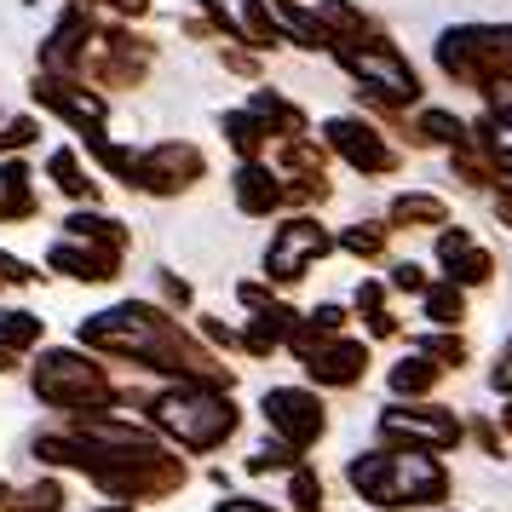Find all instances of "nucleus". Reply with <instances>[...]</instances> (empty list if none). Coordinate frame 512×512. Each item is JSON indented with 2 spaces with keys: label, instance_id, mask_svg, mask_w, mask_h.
<instances>
[{
  "label": "nucleus",
  "instance_id": "f03ea898",
  "mask_svg": "<svg viewBox=\"0 0 512 512\" xmlns=\"http://www.w3.org/2000/svg\"><path fill=\"white\" fill-rule=\"evenodd\" d=\"M156 420H162L185 449H219V443L236 432V409L225 403V397H213L202 380L156 397Z\"/></svg>",
  "mask_w": 512,
  "mask_h": 512
},
{
  "label": "nucleus",
  "instance_id": "9b49d317",
  "mask_svg": "<svg viewBox=\"0 0 512 512\" xmlns=\"http://www.w3.org/2000/svg\"><path fill=\"white\" fill-rule=\"evenodd\" d=\"M305 357H311V380H323V386H357L363 369H369V351L351 346V340H323Z\"/></svg>",
  "mask_w": 512,
  "mask_h": 512
},
{
  "label": "nucleus",
  "instance_id": "7ed1b4c3",
  "mask_svg": "<svg viewBox=\"0 0 512 512\" xmlns=\"http://www.w3.org/2000/svg\"><path fill=\"white\" fill-rule=\"evenodd\" d=\"M35 392L47 397V403H58V409H98L110 397V380L87 357L52 351V357H41V369H35Z\"/></svg>",
  "mask_w": 512,
  "mask_h": 512
},
{
  "label": "nucleus",
  "instance_id": "1a4fd4ad",
  "mask_svg": "<svg viewBox=\"0 0 512 512\" xmlns=\"http://www.w3.org/2000/svg\"><path fill=\"white\" fill-rule=\"evenodd\" d=\"M52 265H58V271H70V277H81V282H104V277H116L121 248H110V242H93V236H70V231H64V242L52 248Z\"/></svg>",
  "mask_w": 512,
  "mask_h": 512
},
{
  "label": "nucleus",
  "instance_id": "20e7f679",
  "mask_svg": "<svg viewBox=\"0 0 512 512\" xmlns=\"http://www.w3.org/2000/svg\"><path fill=\"white\" fill-rule=\"evenodd\" d=\"M190 179H202V156H196L190 144H156V150L133 156V167H127V185L162 190V196L185 190Z\"/></svg>",
  "mask_w": 512,
  "mask_h": 512
},
{
  "label": "nucleus",
  "instance_id": "4be33fe9",
  "mask_svg": "<svg viewBox=\"0 0 512 512\" xmlns=\"http://www.w3.org/2000/svg\"><path fill=\"white\" fill-rule=\"evenodd\" d=\"M420 139H432V144H461V121L455 116H420Z\"/></svg>",
  "mask_w": 512,
  "mask_h": 512
},
{
  "label": "nucleus",
  "instance_id": "b1692460",
  "mask_svg": "<svg viewBox=\"0 0 512 512\" xmlns=\"http://www.w3.org/2000/svg\"><path fill=\"white\" fill-rule=\"evenodd\" d=\"M340 248H351V254H380V248H386V225H369V231H346V236H340Z\"/></svg>",
  "mask_w": 512,
  "mask_h": 512
},
{
  "label": "nucleus",
  "instance_id": "5701e85b",
  "mask_svg": "<svg viewBox=\"0 0 512 512\" xmlns=\"http://www.w3.org/2000/svg\"><path fill=\"white\" fill-rule=\"evenodd\" d=\"M58 501H64V489L58 484H35L18 507H6V512H58Z\"/></svg>",
  "mask_w": 512,
  "mask_h": 512
},
{
  "label": "nucleus",
  "instance_id": "ddd939ff",
  "mask_svg": "<svg viewBox=\"0 0 512 512\" xmlns=\"http://www.w3.org/2000/svg\"><path fill=\"white\" fill-rule=\"evenodd\" d=\"M35 98H41V104H52L58 116H70L75 127H81V133H93L98 121H104V98H98V93H75V87L41 81V87H35Z\"/></svg>",
  "mask_w": 512,
  "mask_h": 512
},
{
  "label": "nucleus",
  "instance_id": "39448f33",
  "mask_svg": "<svg viewBox=\"0 0 512 512\" xmlns=\"http://www.w3.org/2000/svg\"><path fill=\"white\" fill-rule=\"evenodd\" d=\"M340 64H346L363 87H374V93H386L392 104H409L415 98V75H409V64L397 58V52H386L380 41L374 47H351V52H340Z\"/></svg>",
  "mask_w": 512,
  "mask_h": 512
},
{
  "label": "nucleus",
  "instance_id": "4468645a",
  "mask_svg": "<svg viewBox=\"0 0 512 512\" xmlns=\"http://www.w3.org/2000/svg\"><path fill=\"white\" fill-rule=\"evenodd\" d=\"M236 202H242V208L248 213H271L282 202V185H277V173H265V167H242V173H236Z\"/></svg>",
  "mask_w": 512,
  "mask_h": 512
},
{
  "label": "nucleus",
  "instance_id": "bb28decb",
  "mask_svg": "<svg viewBox=\"0 0 512 512\" xmlns=\"http://www.w3.org/2000/svg\"><path fill=\"white\" fill-rule=\"evenodd\" d=\"M489 98H495V110H501V116H512V81H501V87H489Z\"/></svg>",
  "mask_w": 512,
  "mask_h": 512
},
{
  "label": "nucleus",
  "instance_id": "aec40b11",
  "mask_svg": "<svg viewBox=\"0 0 512 512\" xmlns=\"http://www.w3.org/2000/svg\"><path fill=\"white\" fill-rule=\"evenodd\" d=\"M426 311H432L438 323H461V311H466L461 288H449V282H438V288H426Z\"/></svg>",
  "mask_w": 512,
  "mask_h": 512
},
{
  "label": "nucleus",
  "instance_id": "423d86ee",
  "mask_svg": "<svg viewBox=\"0 0 512 512\" xmlns=\"http://www.w3.org/2000/svg\"><path fill=\"white\" fill-rule=\"evenodd\" d=\"M328 248H334V236H328L317 219H294V225L277 236V248H271V259H265V271H271V282H300L305 265L323 259Z\"/></svg>",
  "mask_w": 512,
  "mask_h": 512
},
{
  "label": "nucleus",
  "instance_id": "0eeeda50",
  "mask_svg": "<svg viewBox=\"0 0 512 512\" xmlns=\"http://www.w3.org/2000/svg\"><path fill=\"white\" fill-rule=\"evenodd\" d=\"M265 415H271V426H277L294 449H311V443L323 438V426H328L323 403H317L311 392H294V386H277V392L265 397Z\"/></svg>",
  "mask_w": 512,
  "mask_h": 512
},
{
  "label": "nucleus",
  "instance_id": "f257e3e1",
  "mask_svg": "<svg viewBox=\"0 0 512 512\" xmlns=\"http://www.w3.org/2000/svg\"><path fill=\"white\" fill-rule=\"evenodd\" d=\"M351 484L374 507H420V501H438L449 489L443 466H432L426 455H363V461H351Z\"/></svg>",
  "mask_w": 512,
  "mask_h": 512
},
{
  "label": "nucleus",
  "instance_id": "f8f14e48",
  "mask_svg": "<svg viewBox=\"0 0 512 512\" xmlns=\"http://www.w3.org/2000/svg\"><path fill=\"white\" fill-rule=\"evenodd\" d=\"M438 259H443V271L461 282V288H472V282H489V254L472 242L466 231H443L438 236Z\"/></svg>",
  "mask_w": 512,
  "mask_h": 512
},
{
  "label": "nucleus",
  "instance_id": "cd10ccee",
  "mask_svg": "<svg viewBox=\"0 0 512 512\" xmlns=\"http://www.w3.org/2000/svg\"><path fill=\"white\" fill-rule=\"evenodd\" d=\"M219 512H271V507H259V501H225Z\"/></svg>",
  "mask_w": 512,
  "mask_h": 512
},
{
  "label": "nucleus",
  "instance_id": "a878e982",
  "mask_svg": "<svg viewBox=\"0 0 512 512\" xmlns=\"http://www.w3.org/2000/svg\"><path fill=\"white\" fill-rule=\"evenodd\" d=\"M392 282H397V288H420V294H426V277H420V265H397Z\"/></svg>",
  "mask_w": 512,
  "mask_h": 512
},
{
  "label": "nucleus",
  "instance_id": "a211bd4d",
  "mask_svg": "<svg viewBox=\"0 0 512 512\" xmlns=\"http://www.w3.org/2000/svg\"><path fill=\"white\" fill-rule=\"evenodd\" d=\"M41 340V317H29V311H0V346L18 351V346H35Z\"/></svg>",
  "mask_w": 512,
  "mask_h": 512
},
{
  "label": "nucleus",
  "instance_id": "c85d7f7f",
  "mask_svg": "<svg viewBox=\"0 0 512 512\" xmlns=\"http://www.w3.org/2000/svg\"><path fill=\"white\" fill-rule=\"evenodd\" d=\"M98 512H133V507H98Z\"/></svg>",
  "mask_w": 512,
  "mask_h": 512
},
{
  "label": "nucleus",
  "instance_id": "c756f323",
  "mask_svg": "<svg viewBox=\"0 0 512 512\" xmlns=\"http://www.w3.org/2000/svg\"><path fill=\"white\" fill-rule=\"evenodd\" d=\"M501 213H507V219H512V202H501Z\"/></svg>",
  "mask_w": 512,
  "mask_h": 512
},
{
  "label": "nucleus",
  "instance_id": "9d476101",
  "mask_svg": "<svg viewBox=\"0 0 512 512\" xmlns=\"http://www.w3.org/2000/svg\"><path fill=\"white\" fill-rule=\"evenodd\" d=\"M380 438H392V443H449L461 438V426L443 415V409H432V415H415V409H386L380 415Z\"/></svg>",
  "mask_w": 512,
  "mask_h": 512
},
{
  "label": "nucleus",
  "instance_id": "f3484780",
  "mask_svg": "<svg viewBox=\"0 0 512 512\" xmlns=\"http://www.w3.org/2000/svg\"><path fill=\"white\" fill-rule=\"evenodd\" d=\"M392 225H443V202L438 196H397Z\"/></svg>",
  "mask_w": 512,
  "mask_h": 512
},
{
  "label": "nucleus",
  "instance_id": "6e6552de",
  "mask_svg": "<svg viewBox=\"0 0 512 512\" xmlns=\"http://www.w3.org/2000/svg\"><path fill=\"white\" fill-rule=\"evenodd\" d=\"M328 150H340L357 173H392L397 167L392 144L380 139L374 127H363V121H328Z\"/></svg>",
  "mask_w": 512,
  "mask_h": 512
},
{
  "label": "nucleus",
  "instance_id": "412c9836",
  "mask_svg": "<svg viewBox=\"0 0 512 512\" xmlns=\"http://www.w3.org/2000/svg\"><path fill=\"white\" fill-rule=\"evenodd\" d=\"M288 495H294V512H323V501H317V478H311L300 461L288 466Z\"/></svg>",
  "mask_w": 512,
  "mask_h": 512
},
{
  "label": "nucleus",
  "instance_id": "2eb2a0df",
  "mask_svg": "<svg viewBox=\"0 0 512 512\" xmlns=\"http://www.w3.org/2000/svg\"><path fill=\"white\" fill-rule=\"evenodd\" d=\"M35 213V190H29L24 167H0V219H29Z\"/></svg>",
  "mask_w": 512,
  "mask_h": 512
},
{
  "label": "nucleus",
  "instance_id": "6ab92c4d",
  "mask_svg": "<svg viewBox=\"0 0 512 512\" xmlns=\"http://www.w3.org/2000/svg\"><path fill=\"white\" fill-rule=\"evenodd\" d=\"M52 179H58L64 196H93V179L81 173V162H75L70 150H58V156H52Z\"/></svg>",
  "mask_w": 512,
  "mask_h": 512
},
{
  "label": "nucleus",
  "instance_id": "7c9ffc66",
  "mask_svg": "<svg viewBox=\"0 0 512 512\" xmlns=\"http://www.w3.org/2000/svg\"><path fill=\"white\" fill-rule=\"evenodd\" d=\"M507 426H512V409H507Z\"/></svg>",
  "mask_w": 512,
  "mask_h": 512
},
{
  "label": "nucleus",
  "instance_id": "393cba45",
  "mask_svg": "<svg viewBox=\"0 0 512 512\" xmlns=\"http://www.w3.org/2000/svg\"><path fill=\"white\" fill-rule=\"evenodd\" d=\"M24 144H35V121H6L0 127V150H24Z\"/></svg>",
  "mask_w": 512,
  "mask_h": 512
},
{
  "label": "nucleus",
  "instance_id": "dca6fc26",
  "mask_svg": "<svg viewBox=\"0 0 512 512\" xmlns=\"http://www.w3.org/2000/svg\"><path fill=\"white\" fill-rule=\"evenodd\" d=\"M432 380H438V363H426V357H403L392 369V392L409 397V392H432Z\"/></svg>",
  "mask_w": 512,
  "mask_h": 512
}]
</instances>
